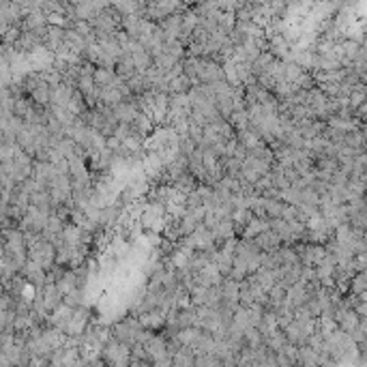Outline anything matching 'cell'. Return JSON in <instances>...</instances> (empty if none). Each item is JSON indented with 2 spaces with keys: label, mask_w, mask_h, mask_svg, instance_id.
Here are the masks:
<instances>
[{
  "label": "cell",
  "mask_w": 367,
  "mask_h": 367,
  "mask_svg": "<svg viewBox=\"0 0 367 367\" xmlns=\"http://www.w3.org/2000/svg\"><path fill=\"white\" fill-rule=\"evenodd\" d=\"M0 258H4V243L0 241Z\"/></svg>",
  "instance_id": "cell-4"
},
{
  "label": "cell",
  "mask_w": 367,
  "mask_h": 367,
  "mask_svg": "<svg viewBox=\"0 0 367 367\" xmlns=\"http://www.w3.org/2000/svg\"><path fill=\"white\" fill-rule=\"evenodd\" d=\"M363 283H365V277H363V273H359V277L350 283V286L354 288V292H361V290H363Z\"/></svg>",
  "instance_id": "cell-3"
},
{
  "label": "cell",
  "mask_w": 367,
  "mask_h": 367,
  "mask_svg": "<svg viewBox=\"0 0 367 367\" xmlns=\"http://www.w3.org/2000/svg\"><path fill=\"white\" fill-rule=\"evenodd\" d=\"M60 292L56 290V286H50L43 290V294H41V305L43 307H48V309H58V303H60Z\"/></svg>",
  "instance_id": "cell-1"
},
{
  "label": "cell",
  "mask_w": 367,
  "mask_h": 367,
  "mask_svg": "<svg viewBox=\"0 0 367 367\" xmlns=\"http://www.w3.org/2000/svg\"><path fill=\"white\" fill-rule=\"evenodd\" d=\"M268 230V221H264L262 217H254L251 221L247 223V228H245V238H254V236H260L262 232Z\"/></svg>",
  "instance_id": "cell-2"
}]
</instances>
